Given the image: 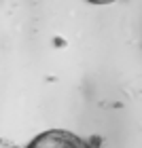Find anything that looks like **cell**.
<instances>
[{
    "label": "cell",
    "mask_w": 142,
    "mask_h": 148,
    "mask_svg": "<svg viewBox=\"0 0 142 148\" xmlns=\"http://www.w3.org/2000/svg\"><path fill=\"white\" fill-rule=\"evenodd\" d=\"M23 148H98V142H87V140L74 136L64 129H49L36 136L28 146Z\"/></svg>",
    "instance_id": "6da1fadb"
}]
</instances>
